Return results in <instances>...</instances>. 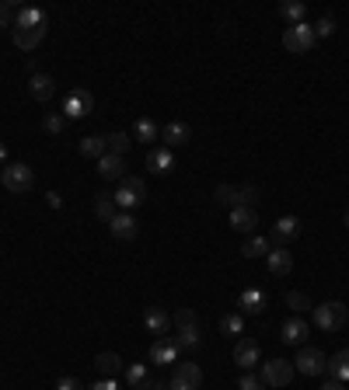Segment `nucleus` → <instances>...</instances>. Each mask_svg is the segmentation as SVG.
<instances>
[{
	"instance_id": "f257e3e1",
	"label": "nucleus",
	"mask_w": 349,
	"mask_h": 390,
	"mask_svg": "<svg viewBox=\"0 0 349 390\" xmlns=\"http://www.w3.org/2000/svg\"><path fill=\"white\" fill-rule=\"evenodd\" d=\"M112 199H116L119 210H136V206H143V202H147V185H143V178L126 174V178L119 181V188L112 192Z\"/></svg>"
},
{
	"instance_id": "f03ea898",
	"label": "nucleus",
	"mask_w": 349,
	"mask_h": 390,
	"mask_svg": "<svg viewBox=\"0 0 349 390\" xmlns=\"http://www.w3.org/2000/svg\"><path fill=\"white\" fill-rule=\"evenodd\" d=\"M0 181H4V188L11 192V195H28L32 192V185H35V174H32V168L28 164H7L4 168V174H0Z\"/></svg>"
},
{
	"instance_id": "7ed1b4c3",
	"label": "nucleus",
	"mask_w": 349,
	"mask_h": 390,
	"mask_svg": "<svg viewBox=\"0 0 349 390\" xmlns=\"http://www.w3.org/2000/svg\"><path fill=\"white\" fill-rule=\"evenodd\" d=\"M349 321L346 314V304H339V300H328V304L314 306V328H321V331H343V324Z\"/></svg>"
},
{
	"instance_id": "20e7f679",
	"label": "nucleus",
	"mask_w": 349,
	"mask_h": 390,
	"mask_svg": "<svg viewBox=\"0 0 349 390\" xmlns=\"http://www.w3.org/2000/svg\"><path fill=\"white\" fill-rule=\"evenodd\" d=\"M314 42H318V35H314V28H311L307 21H301V25H290V28L283 32V45H287L290 52H297V56L311 52V49H314Z\"/></svg>"
},
{
	"instance_id": "39448f33",
	"label": "nucleus",
	"mask_w": 349,
	"mask_h": 390,
	"mask_svg": "<svg viewBox=\"0 0 349 390\" xmlns=\"http://www.w3.org/2000/svg\"><path fill=\"white\" fill-rule=\"evenodd\" d=\"M294 362H287V359H269V362H262V384L265 387H287L290 380H294Z\"/></svg>"
},
{
	"instance_id": "423d86ee",
	"label": "nucleus",
	"mask_w": 349,
	"mask_h": 390,
	"mask_svg": "<svg viewBox=\"0 0 349 390\" xmlns=\"http://www.w3.org/2000/svg\"><path fill=\"white\" fill-rule=\"evenodd\" d=\"M172 390H199L203 387V369L199 362H174V373H172Z\"/></svg>"
},
{
	"instance_id": "0eeeda50",
	"label": "nucleus",
	"mask_w": 349,
	"mask_h": 390,
	"mask_svg": "<svg viewBox=\"0 0 349 390\" xmlns=\"http://www.w3.org/2000/svg\"><path fill=\"white\" fill-rule=\"evenodd\" d=\"M325 366H328L325 352H321V348H311V345H304L301 352H297V359H294V369L304 373V377H321Z\"/></svg>"
},
{
	"instance_id": "6e6552de",
	"label": "nucleus",
	"mask_w": 349,
	"mask_h": 390,
	"mask_svg": "<svg viewBox=\"0 0 349 390\" xmlns=\"http://www.w3.org/2000/svg\"><path fill=\"white\" fill-rule=\"evenodd\" d=\"M91 108H94V98L87 91H70L63 98V119H84Z\"/></svg>"
},
{
	"instance_id": "1a4fd4ad",
	"label": "nucleus",
	"mask_w": 349,
	"mask_h": 390,
	"mask_svg": "<svg viewBox=\"0 0 349 390\" xmlns=\"http://www.w3.org/2000/svg\"><path fill=\"white\" fill-rule=\"evenodd\" d=\"M259 355H262V348L255 338H241V342L234 345V362H238L245 373H252V369L259 366Z\"/></svg>"
},
{
	"instance_id": "9d476101",
	"label": "nucleus",
	"mask_w": 349,
	"mask_h": 390,
	"mask_svg": "<svg viewBox=\"0 0 349 390\" xmlns=\"http://www.w3.org/2000/svg\"><path fill=\"white\" fill-rule=\"evenodd\" d=\"M143 328H147L150 335L165 338V335H172V314H168L165 306H150V310L143 314Z\"/></svg>"
},
{
	"instance_id": "9b49d317",
	"label": "nucleus",
	"mask_w": 349,
	"mask_h": 390,
	"mask_svg": "<svg viewBox=\"0 0 349 390\" xmlns=\"http://www.w3.org/2000/svg\"><path fill=\"white\" fill-rule=\"evenodd\" d=\"M265 265H269V272H272V275H279V279H283V275H290V272H294V255H290L283 244H272V248H269V255H265Z\"/></svg>"
},
{
	"instance_id": "f8f14e48",
	"label": "nucleus",
	"mask_w": 349,
	"mask_h": 390,
	"mask_svg": "<svg viewBox=\"0 0 349 390\" xmlns=\"http://www.w3.org/2000/svg\"><path fill=\"white\" fill-rule=\"evenodd\" d=\"M174 168V154L168 147H154V150H147V171L157 174V178H165V174H172Z\"/></svg>"
},
{
	"instance_id": "ddd939ff",
	"label": "nucleus",
	"mask_w": 349,
	"mask_h": 390,
	"mask_svg": "<svg viewBox=\"0 0 349 390\" xmlns=\"http://www.w3.org/2000/svg\"><path fill=\"white\" fill-rule=\"evenodd\" d=\"M307 335H311V324H307L304 317H290V321H283V345H301L304 348Z\"/></svg>"
},
{
	"instance_id": "4468645a",
	"label": "nucleus",
	"mask_w": 349,
	"mask_h": 390,
	"mask_svg": "<svg viewBox=\"0 0 349 390\" xmlns=\"http://www.w3.org/2000/svg\"><path fill=\"white\" fill-rule=\"evenodd\" d=\"M231 230H238V234H255V230H259V210H252V206L231 210Z\"/></svg>"
},
{
	"instance_id": "2eb2a0df",
	"label": "nucleus",
	"mask_w": 349,
	"mask_h": 390,
	"mask_svg": "<svg viewBox=\"0 0 349 390\" xmlns=\"http://www.w3.org/2000/svg\"><path fill=\"white\" fill-rule=\"evenodd\" d=\"M178 352H182V348L172 342V335H165V338H157V342L150 345V362H154V366H172V362H178Z\"/></svg>"
},
{
	"instance_id": "dca6fc26",
	"label": "nucleus",
	"mask_w": 349,
	"mask_h": 390,
	"mask_svg": "<svg viewBox=\"0 0 349 390\" xmlns=\"http://www.w3.org/2000/svg\"><path fill=\"white\" fill-rule=\"evenodd\" d=\"M109 230H112V237L116 241H136V234H140V223L133 213H116L112 223H109Z\"/></svg>"
},
{
	"instance_id": "f3484780",
	"label": "nucleus",
	"mask_w": 349,
	"mask_h": 390,
	"mask_svg": "<svg viewBox=\"0 0 349 390\" xmlns=\"http://www.w3.org/2000/svg\"><path fill=\"white\" fill-rule=\"evenodd\" d=\"M98 174H101L105 181H123V178H126V161H123L119 154H105V157L98 161Z\"/></svg>"
},
{
	"instance_id": "a211bd4d",
	"label": "nucleus",
	"mask_w": 349,
	"mask_h": 390,
	"mask_svg": "<svg viewBox=\"0 0 349 390\" xmlns=\"http://www.w3.org/2000/svg\"><path fill=\"white\" fill-rule=\"evenodd\" d=\"M94 366H98V373H101L105 380H116L119 373H126V366H123V359H119L116 352H98V355H94Z\"/></svg>"
},
{
	"instance_id": "6ab92c4d",
	"label": "nucleus",
	"mask_w": 349,
	"mask_h": 390,
	"mask_svg": "<svg viewBox=\"0 0 349 390\" xmlns=\"http://www.w3.org/2000/svg\"><path fill=\"white\" fill-rule=\"evenodd\" d=\"M11 39H14L18 49L28 52V49H35V45L45 39V28H25V25H14V28H11Z\"/></svg>"
},
{
	"instance_id": "aec40b11",
	"label": "nucleus",
	"mask_w": 349,
	"mask_h": 390,
	"mask_svg": "<svg viewBox=\"0 0 349 390\" xmlns=\"http://www.w3.org/2000/svg\"><path fill=\"white\" fill-rule=\"evenodd\" d=\"M172 342L182 352H196V348L203 345V335H199V324H192V328H174Z\"/></svg>"
},
{
	"instance_id": "412c9836",
	"label": "nucleus",
	"mask_w": 349,
	"mask_h": 390,
	"mask_svg": "<svg viewBox=\"0 0 349 390\" xmlns=\"http://www.w3.org/2000/svg\"><path fill=\"white\" fill-rule=\"evenodd\" d=\"M238 306H241V314H248V317H259L262 310H265V293H262L259 286H252V289H245V293H241Z\"/></svg>"
},
{
	"instance_id": "4be33fe9",
	"label": "nucleus",
	"mask_w": 349,
	"mask_h": 390,
	"mask_svg": "<svg viewBox=\"0 0 349 390\" xmlns=\"http://www.w3.org/2000/svg\"><path fill=\"white\" fill-rule=\"evenodd\" d=\"M297 234H301V219L297 217H279L276 226H272V241H276V244H287V241H294Z\"/></svg>"
},
{
	"instance_id": "5701e85b",
	"label": "nucleus",
	"mask_w": 349,
	"mask_h": 390,
	"mask_svg": "<svg viewBox=\"0 0 349 390\" xmlns=\"http://www.w3.org/2000/svg\"><path fill=\"white\" fill-rule=\"evenodd\" d=\"M28 94H32L35 101H49V98L56 94V81H52L49 74H32V81H28Z\"/></svg>"
},
{
	"instance_id": "b1692460",
	"label": "nucleus",
	"mask_w": 349,
	"mask_h": 390,
	"mask_svg": "<svg viewBox=\"0 0 349 390\" xmlns=\"http://www.w3.org/2000/svg\"><path fill=\"white\" fill-rule=\"evenodd\" d=\"M189 136H192V130L185 126V122H168L165 130H161V139H165V147L172 150V147H185L189 143Z\"/></svg>"
},
{
	"instance_id": "393cba45",
	"label": "nucleus",
	"mask_w": 349,
	"mask_h": 390,
	"mask_svg": "<svg viewBox=\"0 0 349 390\" xmlns=\"http://www.w3.org/2000/svg\"><path fill=\"white\" fill-rule=\"evenodd\" d=\"M325 373H328L332 380H339V384H346V380H349V348H343V352H336V355L328 359V366H325Z\"/></svg>"
},
{
	"instance_id": "a878e982",
	"label": "nucleus",
	"mask_w": 349,
	"mask_h": 390,
	"mask_svg": "<svg viewBox=\"0 0 349 390\" xmlns=\"http://www.w3.org/2000/svg\"><path fill=\"white\" fill-rule=\"evenodd\" d=\"M45 11L43 7H18V18H14V25H25V28H45Z\"/></svg>"
},
{
	"instance_id": "bb28decb",
	"label": "nucleus",
	"mask_w": 349,
	"mask_h": 390,
	"mask_svg": "<svg viewBox=\"0 0 349 390\" xmlns=\"http://www.w3.org/2000/svg\"><path fill=\"white\" fill-rule=\"evenodd\" d=\"M269 248H272V241H269V237H262V234H252V237L245 241L241 255H245V258H265V255H269Z\"/></svg>"
},
{
	"instance_id": "cd10ccee",
	"label": "nucleus",
	"mask_w": 349,
	"mask_h": 390,
	"mask_svg": "<svg viewBox=\"0 0 349 390\" xmlns=\"http://www.w3.org/2000/svg\"><path fill=\"white\" fill-rule=\"evenodd\" d=\"M81 154H84V157H91V161H101V157L109 154L105 136H84V139H81Z\"/></svg>"
},
{
	"instance_id": "c85d7f7f",
	"label": "nucleus",
	"mask_w": 349,
	"mask_h": 390,
	"mask_svg": "<svg viewBox=\"0 0 349 390\" xmlns=\"http://www.w3.org/2000/svg\"><path fill=\"white\" fill-rule=\"evenodd\" d=\"M304 14H307V4H301V0H283L279 4V18L290 21V25H301Z\"/></svg>"
},
{
	"instance_id": "c756f323",
	"label": "nucleus",
	"mask_w": 349,
	"mask_h": 390,
	"mask_svg": "<svg viewBox=\"0 0 349 390\" xmlns=\"http://www.w3.org/2000/svg\"><path fill=\"white\" fill-rule=\"evenodd\" d=\"M214 199H217L220 206H227V210H238L241 206V188L238 185H217Z\"/></svg>"
},
{
	"instance_id": "7c9ffc66",
	"label": "nucleus",
	"mask_w": 349,
	"mask_h": 390,
	"mask_svg": "<svg viewBox=\"0 0 349 390\" xmlns=\"http://www.w3.org/2000/svg\"><path fill=\"white\" fill-rule=\"evenodd\" d=\"M126 384H130L133 390H147V384H150L147 362H133V366H126Z\"/></svg>"
},
{
	"instance_id": "2f4dec72",
	"label": "nucleus",
	"mask_w": 349,
	"mask_h": 390,
	"mask_svg": "<svg viewBox=\"0 0 349 390\" xmlns=\"http://www.w3.org/2000/svg\"><path fill=\"white\" fill-rule=\"evenodd\" d=\"M94 217L112 223V217H116V199H112L109 192H98V199H94Z\"/></svg>"
},
{
	"instance_id": "473e14b6",
	"label": "nucleus",
	"mask_w": 349,
	"mask_h": 390,
	"mask_svg": "<svg viewBox=\"0 0 349 390\" xmlns=\"http://www.w3.org/2000/svg\"><path fill=\"white\" fill-rule=\"evenodd\" d=\"M133 136H136V139H143V143H150V139H161V130H157V122H154V119H136Z\"/></svg>"
},
{
	"instance_id": "72a5a7b5",
	"label": "nucleus",
	"mask_w": 349,
	"mask_h": 390,
	"mask_svg": "<svg viewBox=\"0 0 349 390\" xmlns=\"http://www.w3.org/2000/svg\"><path fill=\"white\" fill-rule=\"evenodd\" d=\"M105 143H109V154H119V157H126V150H130L133 136H126V132H109V136H105Z\"/></svg>"
},
{
	"instance_id": "f704fd0d",
	"label": "nucleus",
	"mask_w": 349,
	"mask_h": 390,
	"mask_svg": "<svg viewBox=\"0 0 349 390\" xmlns=\"http://www.w3.org/2000/svg\"><path fill=\"white\" fill-rule=\"evenodd\" d=\"M311 28H314V35H318V39H332V35H336V18H332V14H321Z\"/></svg>"
},
{
	"instance_id": "c9c22d12",
	"label": "nucleus",
	"mask_w": 349,
	"mask_h": 390,
	"mask_svg": "<svg viewBox=\"0 0 349 390\" xmlns=\"http://www.w3.org/2000/svg\"><path fill=\"white\" fill-rule=\"evenodd\" d=\"M192 324H196V310L182 306V310H174L172 314V328H192Z\"/></svg>"
},
{
	"instance_id": "e433bc0d",
	"label": "nucleus",
	"mask_w": 349,
	"mask_h": 390,
	"mask_svg": "<svg viewBox=\"0 0 349 390\" xmlns=\"http://www.w3.org/2000/svg\"><path fill=\"white\" fill-rule=\"evenodd\" d=\"M220 331L231 338V335H241V314H227V317H220Z\"/></svg>"
},
{
	"instance_id": "4c0bfd02",
	"label": "nucleus",
	"mask_w": 349,
	"mask_h": 390,
	"mask_svg": "<svg viewBox=\"0 0 349 390\" xmlns=\"http://www.w3.org/2000/svg\"><path fill=\"white\" fill-rule=\"evenodd\" d=\"M63 122H67V119H63V112H49V115L43 119V130L56 136V132H63Z\"/></svg>"
},
{
	"instance_id": "58836bf2",
	"label": "nucleus",
	"mask_w": 349,
	"mask_h": 390,
	"mask_svg": "<svg viewBox=\"0 0 349 390\" xmlns=\"http://www.w3.org/2000/svg\"><path fill=\"white\" fill-rule=\"evenodd\" d=\"M287 306L301 314V310H307V306H311V300H307L304 293H297V289H294V293H287Z\"/></svg>"
},
{
	"instance_id": "ea45409f",
	"label": "nucleus",
	"mask_w": 349,
	"mask_h": 390,
	"mask_svg": "<svg viewBox=\"0 0 349 390\" xmlns=\"http://www.w3.org/2000/svg\"><path fill=\"white\" fill-rule=\"evenodd\" d=\"M14 18H18V7H11V4H0V28H14Z\"/></svg>"
},
{
	"instance_id": "a19ab883",
	"label": "nucleus",
	"mask_w": 349,
	"mask_h": 390,
	"mask_svg": "<svg viewBox=\"0 0 349 390\" xmlns=\"http://www.w3.org/2000/svg\"><path fill=\"white\" fill-rule=\"evenodd\" d=\"M238 390H265V384H262L259 377H252V373H245V377L238 380Z\"/></svg>"
},
{
	"instance_id": "79ce46f5",
	"label": "nucleus",
	"mask_w": 349,
	"mask_h": 390,
	"mask_svg": "<svg viewBox=\"0 0 349 390\" xmlns=\"http://www.w3.org/2000/svg\"><path fill=\"white\" fill-rule=\"evenodd\" d=\"M56 390H81V380H77V377H60V380H56Z\"/></svg>"
},
{
	"instance_id": "37998d69",
	"label": "nucleus",
	"mask_w": 349,
	"mask_h": 390,
	"mask_svg": "<svg viewBox=\"0 0 349 390\" xmlns=\"http://www.w3.org/2000/svg\"><path fill=\"white\" fill-rule=\"evenodd\" d=\"M87 390H119V384L116 380H98V384H91Z\"/></svg>"
},
{
	"instance_id": "c03bdc74",
	"label": "nucleus",
	"mask_w": 349,
	"mask_h": 390,
	"mask_svg": "<svg viewBox=\"0 0 349 390\" xmlns=\"http://www.w3.org/2000/svg\"><path fill=\"white\" fill-rule=\"evenodd\" d=\"M321 390H346V384H339V380H328Z\"/></svg>"
},
{
	"instance_id": "a18cd8bd",
	"label": "nucleus",
	"mask_w": 349,
	"mask_h": 390,
	"mask_svg": "<svg viewBox=\"0 0 349 390\" xmlns=\"http://www.w3.org/2000/svg\"><path fill=\"white\" fill-rule=\"evenodd\" d=\"M0 161H7V147L4 143H0Z\"/></svg>"
},
{
	"instance_id": "49530a36",
	"label": "nucleus",
	"mask_w": 349,
	"mask_h": 390,
	"mask_svg": "<svg viewBox=\"0 0 349 390\" xmlns=\"http://www.w3.org/2000/svg\"><path fill=\"white\" fill-rule=\"evenodd\" d=\"M346 226H349V213H346Z\"/></svg>"
}]
</instances>
